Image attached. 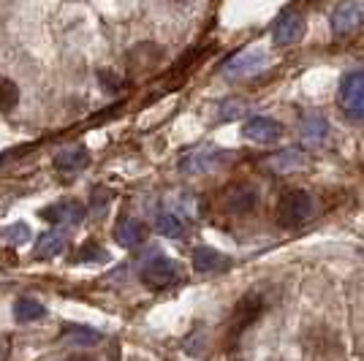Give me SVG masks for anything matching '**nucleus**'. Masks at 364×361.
Listing matches in <instances>:
<instances>
[{
  "instance_id": "f257e3e1",
  "label": "nucleus",
  "mask_w": 364,
  "mask_h": 361,
  "mask_svg": "<svg viewBox=\"0 0 364 361\" xmlns=\"http://www.w3.org/2000/svg\"><path fill=\"white\" fill-rule=\"evenodd\" d=\"M182 280V266L171 258L161 256L158 250H150L141 258V283L152 291H164Z\"/></svg>"
},
{
  "instance_id": "f03ea898",
  "label": "nucleus",
  "mask_w": 364,
  "mask_h": 361,
  "mask_svg": "<svg viewBox=\"0 0 364 361\" xmlns=\"http://www.w3.org/2000/svg\"><path fill=\"white\" fill-rule=\"evenodd\" d=\"M313 212H316V204L307 190H286L274 207V220L280 228H296L307 223Z\"/></svg>"
},
{
  "instance_id": "7ed1b4c3",
  "label": "nucleus",
  "mask_w": 364,
  "mask_h": 361,
  "mask_svg": "<svg viewBox=\"0 0 364 361\" xmlns=\"http://www.w3.org/2000/svg\"><path fill=\"white\" fill-rule=\"evenodd\" d=\"M264 307H267V304H264V296H261V293H245L242 299L234 304V313H231V320H228V329H226L228 347H234L240 343V337L261 318Z\"/></svg>"
},
{
  "instance_id": "20e7f679",
  "label": "nucleus",
  "mask_w": 364,
  "mask_h": 361,
  "mask_svg": "<svg viewBox=\"0 0 364 361\" xmlns=\"http://www.w3.org/2000/svg\"><path fill=\"white\" fill-rule=\"evenodd\" d=\"M228 161H231V152L218 150L213 144H204V147H196V150L182 152L180 161H177V168H180L182 174L198 177V174H210L215 168H220Z\"/></svg>"
},
{
  "instance_id": "39448f33",
  "label": "nucleus",
  "mask_w": 364,
  "mask_h": 361,
  "mask_svg": "<svg viewBox=\"0 0 364 361\" xmlns=\"http://www.w3.org/2000/svg\"><path fill=\"white\" fill-rule=\"evenodd\" d=\"M343 112L353 120H364V71H350L340 79L337 90Z\"/></svg>"
},
{
  "instance_id": "423d86ee",
  "label": "nucleus",
  "mask_w": 364,
  "mask_h": 361,
  "mask_svg": "<svg viewBox=\"0 0 364 361\" xmlns=\"http://www.w3.org/2000/svg\"><path fill=\"white\" fill-rule=\"evenodd\" d=\"M267 65H269V58H267L264 49H245L240 55H234L220 71H223V76H228V79H240V76L258 74V71H264Z\"/></svg>"
},
{
  "instance_id": "0eeeda50",
  "label": "nucleus",
  "mask_w": 364,
  "mask_h": 361,
  "mask_svg": "<svg viewBox=\"0 0 364 361\" xmlns=\"http://www.w3.org/2000/svg\"><path fill=\"white\" fill-rule=\"evenodd\" d=\"M304 31H307V22L299 11H286L274 19L272 25V41L274 46H291L296 41H302Z\"/></svg>"
},
{
  "instance_id": "6e6552de",
  "label": "nucleus",
  "mask_w": 364,
  "mask_h": 361,
  "mask_svg": "<svg viewBox=\"0 0 364 361\" xmlns=\"http://www.w3.org/2000/svg\"><path fill=\"white\" fill-rule=\"evenodd\" d=\"M85 215H87V210L82 201L65 198V201H58V204L41 210V220L52 223V226H79L85 220Z\"/></svg>"
},
{
  "instance_id": "1a4fd4ad",
  "label": "nucleus",
  "mask_w": 364,
  "mask_h": 361,
  "mask_svg": "<svg viewBox=\"0 0 364 361\" xmlns=\"http://www.w3.org/2000/svg\"><path fill=\"white\" fill-rule=\"evenodd\" d=\"M334 36H350L364 25V9L359 3H340L329 16Z\"/></svg>"
},
{
  "instance_id": "9d476101",
  "label": "nucleus",
  "mask_w": 364,
  "mask_h": 361,
  "mask_svg": "<svg viewBox=\"0 0 364 361\" xmlns=\"http://www.w3.org/2000/svg\"><path fill=\"white\" fill-rule=\"evenodd\" d=\"M283 134H286V128L272 117H250L242 125V136L247 141H256V144H272Z\"/></svg>"
},
{
  "instance_id": "9b49d317",
  "label": "nucleus",
  "mask_w": 364,
  "mask_h": 361,
  "mask_svg": "<svg viewBox=\"0 0 364 361\" xmlns=\"http://www.w3.org/2000/svg\"><path fill=\"white\" fill-rule=\"evenodd\" d=\"M52 163H55V168L60 171L63 177H74V174L85 171L90 166V152H87V147H82V144H71V147L58 152Z\"/></svg>"
},
{
  "instance_id": "f8f14e48",
  "label": "nucleus",
  "mask_w": 364,
  "mask_h": 361,
  "mask_svg": "<svg viewBox=\"0 0 364 361\" xmlns=\"http://www.w3.org/2000/svg\"><path fill=\"white\" fill-rule=\"evenodd\" d=\"M112 237H114V242L120 247H139L141 242L147 239V226L141 220H136V217H120L114 223Z\"/></svg>"
},
{
  "instance_id": "ddd939ff",
  "label": "nucleus",
  "mask_w": 364,
  "mask_h": 361,
  "mask_svg": "<svg viewBox=\"0 0 364 361\" xmlns=\"http://www.w3.org/2000/svg\"><path fill=\"white\" fill-rule=\"evenodd\" d=\"M193 269L198 274H215V271L231 269V258H226L223 253H218L213 247H196L193 250Z\"/></svg>"
},
{
  "instance_id": "4468645a",
  "label": "nucleus",
  "mask_w": 364,
  "mask_h": 361,
  "mask_svg": "<svg viewBox=\"0 0 364 361\" xmlns=\"http://www.w3.org/2000/svg\"><path fill=\"white\" fill-rule=\"evenodd\" d=\"M307 166V152L304 150H283L272 155L269 161H267V168L274 171V174H291V171H296V168H304Z\"/></svg>"
},
{
  "instance_id": "2eb2a0df",
  "label": "nucleus",
  "mask_w": 364,
  "mask_h": 361,
  "mask_svg": "<svg viewBox=\"0 0 364 361\" xmlns=\"http://www.w3.org/2000/svg\"><path fill=\"white\" fill-rule=\"evenodd\" d=\"M65 244L68 242H65V237H63L60 231H46L36 242V258L38 261H49V258L60 256L63 250H65Z\"/></svg>"
},
{
  "instance_id": "dca6fc26",
  "label": "nucleus",
  "mask_w": 364,
  "mask_h": 361,
  "mask_svg": "<svg viewBox=\"0 0 364 361\" xmlns=\"http://www.w3.org/2000/svg\"><path fill=\"white\" fill-rule=\"evenodd\" d=\"M46 316V307L41 301L31 299V296H22L14 301V318L16 323H33V320H41Z\"/></svg>"
},
{
  "instance_id": "f3484780",
  "label": "nucleus",
  "mask_w": 364,
  "mask_h": 361,
  "mask_svg": "<svg viewBox=\"0 0 364 361\" xmlns=\"http://www.w3.org/2000/svg\"><path fill=\"white\" fill-rule=\"evenodd\" d=\"M326 134H329V122H326V117H321L318 112H310V114H304V120H302L304 141L316 144V141H323V136H326Z\"/></svg>"
},
{
  "instance_id": "a211bd4d",
  "label": "nucleus",
  "mask_w": 364,
  "mask_h": 361,
  "mask_svg": "<svg viewBox=\"0 0 364 361\" xmlns=\"http://www.w3.org/2000/svg\"><path fill=\"white\" fill-rule=\"evenodd\" d=\"M65 334H68V343L82 345V347H95L101 343V331L87 329V326H68Z\"/></svg>"
},
{
  "instance_id": "6ab92c4d",
  "label": "nucleus",
  "mask_w": 364,
  "mask_h": 361,
  "mask_svg": "<svg viewBox=\"0 0 364 361\" xmlns=\"http://www.w3.org/2000/svg\"><path fill=\"white\" fill-rule=\"evenodd\" d=\"M155 228L164 237H168V239H177V237H182V231H185V223H182L174 212H161L158 220H155Z\"/></svg>"
},
{
  "instance_id": "aec40b11",
  "label": "nucleus",
  "mask_w": 364,
  "mask_h": 361,
  "mask_svg": "<svg viewBox=\"0 0 364 361\" xmlns=\"http://www.w3.org/2000/svg\"><path fill=\"white\" fill-rule=\"evenodd\" d=\"M19 104V87H16L14 79L9 76H0V114L3 112H11Z\"/></svg>"
},
{
  "instance_id": "412c9836",
  "label": "nucleus",
  "mask_w": 364,
  "mask_h": 361,
  "mask_svg": "<svg viewBox=\"0 0 364 361\" xmlns=\"http://www.w3.org/2000/svg\"><path fill=\"white\" fill-rule=\"evenodd\" d=\"M109 253L98 244V242H87L79 247V253L71 258V264H92V261H107Z\"/></svg>"
},
{
  "instance_id": "4be33fe9",
  "label": "nucleus",
  "mask_w": 364,
  "mask_h": 361,
  "mask_svg": "<svg viewBox=\"0 0 364 361\" xmlns=\"http://www.w3.org/2000/svg\"><path fill=\"white\" fill-rule=\"evenodd\" d=\"M0 239L6 244H25L31 239V226L28 223H11V226L0 228Z\"/></svg>"
},
{
  "instance_id": "5701e85b",
  "label": "nucleus",
  "mask_w": 364,
  "mask_h": 361,
  "mask_svg": "<svg viewBox=\"0 0 364 361\" xmlns=\"http://www.w3.org/2000/svg\"><path fill=\"white\" fill-rule=\"evenodd\" d=\"M245 114V106L240 101H223V104L218 106V120H237V117H242Z\"/></svg>"
},
{
  "instance_id": "b1692460",
  "label": "nucleus",
  "mask_w": 364,
  "mask_h": 361,
  "mask_svg": "<svg viewBox=\"0 0 364 361\" xmlns=\"http://www.w3.org/2000/svg\"><path fill=\"white\" fill-rule=\"evenodd\" d=\"M98 79H101V87H104L109 95H117V92H120V79L112 74V71H98Z\"/></svg>"
},
{
  "instance_id": "393cba45",
  "label": "nucleus",
  "mask_w": 364,
  "mask_h": 361,
  "mask_svg": "<svg viewBox=\"0 0 364 361\" xmlns=\"http://www.w3.org/2000/svg\"><path fill=\"white\" fill-rule=\"evenodd\" d=\"M107 198H109V193H104V190H98V196L92 193V204H95V207H104V204H107Z\"/></svg>"
},
{
  "instance_id": "a878e982",
  "label": "nucleus",
  "mask_w": 364,
  "mask_h": 361,
  "mask_svg": "<svg viewBox=\"0 0 364 361\" xmlns=\"http://www.w3.org/2000/svg\"><path fill=\"white\" fill-rule=\"evenodd\" d=\"M63 361H95V359H90V356H82V353H74V356H68V359H63Z\"/></svg>"
},
{
  "instance_id": "bb28decb",
  "label": "nucleus",
  "mask_w": 364,
  "mask_h": 361,
  "mask_svg": "<svg viewBox=\"0 0 364 361\" xmlns=\"http://www.w3.org/2000/svg\"><path fill=\"white\" fill-rule=\"evenodd\" d=\"M307 3H321V0H307Z\"/></svg>"
},
{
  "instance_id": "cd10ccee",
  "label": "nucleus",
  "mask_w": 364,
  "mask_h": 361,
  "mask_svg": "<svg viewBox=\"0 0 364 361\" xmlns=\"http://www.w3.org/2000/svg\"><path fill=\"white\" fill-rule=\"evenodd\" d=\"M174 3H182V0H174Z\"/></svg>"
}]
</instances>
